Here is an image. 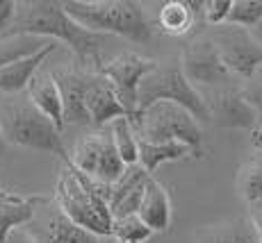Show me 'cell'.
Instances as JSON below:
<instances>
[{"mask_svg": "<svg viewBox=\"0 0 262 243\" xmlns=\"http://www.w3.org/2000/svg\"><path fill=\"white\" fill-rule=\"evenodd\" d=\"M3 37H39L67 43L73 53V66L98 73L107 59H103V48L110 34L87 30L64 9V3L48 0H23L16 5L14 21ZM0 37V39H3Z\"/></svg>", "mask_w": 262, "mask_h": 243, "instance_id": "obj_1", "label": "cell"}, {"mask_svg": "<svg viewBox=\"0 0 262 243\" xmlns=\"http://www.w3.org/2000/svg\"><path fill=\"white\" fill-rule=\"evenodd\" d=\"M64 9L87 30L110 37H123L133 43L148 45L155 39L158 23L133 0H69Z\"/></svg>", "mask_w": 262, "mask_h": 243, "instance_id": "obj_2", "label": "cell"}, {"mask_svg": "<svg viewBox=\"0 0 262 243\" xmlns=\"http://www.w3.org/2000/svg\"><path fill=\"white\" fill-rule=\"evenodd\" d=\"M0 130L9 145L57 155L62 164H71V153L64 145L62 130L34 107L28 93L0 98Z\"/></svg>", "mask_w": 262, "mask_h": 243, "instance_id": "obj_3", "label": "cell"}, {"mask_svg": "<svg viewBox=\"0 0 262 243\" xmlns=\"http://www.w3.org/2000/svg\"><path fill=\"white\" fill-rule=\"evenodd\" d=\"M53 200L75 225L84 227L100 239L112 236L114 216L105 198L98 193V184L71 164H62Z\"/></svg>", "mask_w": 262, "mask_h": 243, "instance_id": "obj_4", "label": "cell"}, {"mask_svg": "<svg viewBox=\"0 0 262 243\" xmlns=\"http://www.w3.org/2000/svg\"><path fill=\"white\" fill-rule=\"evenodd\" d=\"M133 130L139 141L148 143H185L194 150V157H203V130L201 123L185 107L173 103H155L148 109L137 111Z\"/></svg>", "mask_w": 262, "mask_h": 243, "instance_id": "obj_5", "label": "cell"}, {"mask_svg": "<svg viewBox=\"0 0 262 243\" xmlns=\"http://www.w3.org/2000/svg\"><path fill=\"white\" fill-rule=\"evenodd\" d=\"M155 103H173L180 105L194 116L199 123H210V111L205 98L194 84L185 78L180 68V59H164L150 70L139 84V105L137 111L148 109Z\"/></svg>", "mask_w": 262, "mask_h": 243, "instance_id": "obj_6", "label": "cell"}, {"mask_svg": "<svg viewBox=\"0 0 262 243\" xmlns=\"http://www.w3.org/2000/svg\"><path fill=\"white\" fill-rule=\"evenodd\" d=\"M71 166L100 184H114L128 168L114 145L112 130L107 128L94 130L75 143L71 150Z\"/></svg>", "mask_w": 262, "mask_h": 243, "instance_id": "obj_7", "label": "cell"}, {"mask_svg": "<svg viewBox=\"0 0 262 243\" xmlns=\"http://www.w3.org/2000/svg\"><path fill=\"white\" fill-rule=\"evenodd\" d=\"M180 68H183L185 78L191 84H201V87L221 89V87H233L235 78L224 64L219 50L212 43L208 32L194 34L189 41L183 43L180 48Z\"/></svg>", "mask_w": 262, "mask_h": 243, "instance_id": "obj_8", "label": "cell"}, {"mask_svg": "<svg viewBox=\"0 0 262 243\" xmlns=\"http://www.w3.org/2000/svg\"><path fill=\"white\" fill-rule=\"evenodd\" d=\"M208 34L235 78L249 80L255 70L262 68V43L249 28L224 23L210 28Z\"/></svg>", "mask_w": 262, "mask_h": 243, "instance_id": "obj_9", "label": "cell"}, {"mask_svg": "<svg viewBox=\"0 0 262 243\" xmlns=\"http://www.w3.org/2000/svg\"><path fill=\"white\" fill-rule=\"evenodd\" d=\"M155 66H158V59L142 57L137 53H121L114 59H107L103 64V68L98 70L117 91L121 105L128 111V118H133L137 114L139 84Z\"/></svg>", "mask_w": 262, "mask_h": 243, "instance_id": "obj_10", "label": "cell"}, {"mask_svg": "<svg viewBox=\"0 0 262 243\" xmlns=\"http://www.w3.org/2000/svg\"><path fill=\"white\" fill-rule=\"evenodd\" d=\"M23 234L30 243H100V236L75 225L53 198L39 207L32 223L23 227Z\"/></svg>", "mask_w": 262, "mask_h": 243, "instance_id": "obj_11", "label": "cell"}, {"mask_svg": "<svg viewBox=\"0 0 262 243\" xmlns=\"http://www.w3.org/2000/svg\"><path fill=\"white\" fill-rule=\"evenodd\" d=\"M210 123L224 130H255L260 114L242 93V87H221L203 93Z\"/></svg>", "mask_w": 262, "mask_h": 243, "instance_id": "obj_12", "label": "cell"}, {"mask_svg": "<svg viewBox=\"0 0 262 243\" xmlns=\"http://www.w3.org/2000/svg\"><path fill=\"white\" fill-rule=\"evenodd\" d=\"M153 175H148L139 164L128 166L125 173L119 177L114 184H98V193L105 198L110 211H112L114 218H123V216H133L139 211V205H142L146 184Z\"/></svg>", "mask_w": 262, "mask_h": 243, "instance_id": "obj_13", "label": "cell"}, {"mask_svg": "<svg viewBox=\"0 0 262 243\" xmlns=\"http://www.w3.org/2000/svg\"><path fill=\"white\" fill-rule=\"evenodd\" d=\"M55 80L62 91V103H64V123L67 125H89L87 114V91L92 87V80L96 70H87L80 66L69 68H55Z\"/></svg>", "mask_w": 262, "mask_h": 243, "instance_id": "obj_14", "label": "cell"}, {"mask_svg": "<svg viewBox=\"0 0 262 243\" xmlns=\"http://www.w3.org/2000/svg\"><path fill=\"white\" fill-rule=\"evenodd\" d=\"M87 114L94 130H103L119 118H128V111L121 105L114 87L100 73L94 75L92 87L87 91Z\"/></svg>", "mask_w": 262, "mask_h": 243, "instance_id": "obj_15", "label": "cell"}, {"mask_svg": "<svg viewBox=\"0 0 262 243\" xmlns=\"http://www.w3.org/2000/svg\"><path fill=\"white\" fill-rule=\"evenodd\" d=\"M48 200V196H21L5 191L0 193V243H9L12 232L25 227L37 216V209Z\"/></svg>", "mask_w": 262, "mask_h": 243, "instance_id": "obj_16", "label": "cell"}, {"mask_svg": "<svg viewBox=\"0 0 262 243\" xmlns=\"http://www.w3.org/2000/svg\"><path fill=\"white\" fill-rule=\"evenodd\" d=\"M28 98L32 100V105L41 111L43 116H48L59 130L67 128L64 123V103H62V91H59V84L55 80L53 70L41 68L37 75L32 78L28 87Z\"/></svg>", "mask_w": 262, "mask_h": 243, "instance_id": "obj_17", "label": "cell"}, {"mask_svg": "<svg viewBox=\"0 0 262 243\" xmlns=\"http://www.w3.org/2000/svg\"><path fill=\"white\" fill-rule=\"evenodd\" d=\"M194 243H262L260 227L251 216H239L216 225L199 227Z\"/></svg>", "mask_w": 262, "mask_h": 243, "instance_id": "obj_18", "label": "cell"}, {"mask_svg": "<svg viewBox=\"0 0 262 243\" xmlns=\"http://www.w3.org/2000/svg\"><path fill=\"white\" fill-rule=\"evenodd\" d=\"M203 5L191 0H167L155 21L158 30L169 37H185L199 25V18H203Z\"/></svg>", "mask_w": 262, "mask_h": 243, "instance_id": "obj_19", "label": "cell"}, {"mask_svg": "<svg viewBox=\"0 0 262 243\" xmlns=\"http://www.w3.org/2000/svg\"><path fill=\"white\" fill-rule=\"evenodd\" d=\"M57 45H59L57 41H53L43 50H39L37 55H32V57H25L21 62H14V64H9V66L0 68V93L3 95H18L21 91H28L32 78L41 70L46 57L57 50Z\"/></svg>", "mask_w": 262, "mask_h": 243, "instance_id": "obj_20", "label": "cell"}, {"mask_svg": "<svg viewBox=\"0 0 262 243\" xmlns=\"http://www.w3.org/2000/svg\"><path fill=\"white\" fill-rule=\"evenodd\" d=\"M171 198L169 191L164 189L162 182H158L155 177H150L146 184L142 205H139L137 216L142 218L146 225L153 232H167L171 225Z\"/></svg>", "mask_w": 262, "mask_h": 243, "instance_id": "obj_21", "label": "cell"}, {"mask_svg": "<svg viewBox=\"0 0 262 243\" xmlns=\"http://www.w3.org/2000/svg\"><path fill=\"white\" fill-rule=\"evenodd\" d=\"M194 157V150L185 143H148V141H139V166L146 171L148 175H153L158 171L160 164L167 161H180Z\"/></svg>", "mask_w": 262, "mask_h": 243, "instance_id": "obj_22", "label": "cell"}, {"mask_svg": "<svg viewBox=\"0 0 262 243\" xmlns=\"http://www.w3.org/2000/svg\"><path fill=\"white\" fill-rule=\"evenodd\" d=\"M237 191L249 205L262 200V148L237 168Z\"/></svg>", "mask_w": 262, "mask_h": 243, "instance_id": "obj_23", "label": "cell"}, {"mask_svg": "<svg viewBox=\"0 0 262 243\" xmlns=\"http://www.w3.org/2000/svg\"><path fill=\"white\" fill-rule=\"evenodd\" d=\"M53 43V39L39 37H3L0 39V68L9 66L14 62H21L25 57H32L39 50Z\"/></svg>", "mask_w": 262, "mask_h": 243, "instance_id": "obj_24", "label": "cell"}, {"mask_svg": "<svg viewBox=\"0 0 262 243\" xmlns=\"http://www.w3.org/2000/svg\"><path fill=\"white\" fill-rule=\"evenodd\" d=\"M114 136V145L119 150V157L123 159L125 166L139 164V139L133 130V123L128 118H119L110 125Z\"/></svg>", "mask_w": 262, "mask_h": 243, "instance_id": "obj_25", "label": "cell"}, {"mask_svg": "<svg viewBox=\"0 0 262 243\" xmlns=\"http://www.w3.org/2000/svg\"><path fill=\"white\" fill-rule=\"evenodd\" d=\"M153 234L155 232L137 214L114 218L112 223V239H117L121 243H146Z\"/></svg>", "mask_w": 262, "mask_h": 243, "instance_id": "obj_26", "label": "cell"}, {"mask_svg": "<svg viewBox=\"0 0 262 243\" xmlns=\"http://www.w3.org/2000/svg\"><path fill=\"white\" fill-rule=\"evenodd\" d=\"M262 21V0H235L228 23L253 30Z\"/></svg>", "mask_w": 262, "mask_h": 243, "instance_id": "obj_27", "label": "cell"}, {"mask_svg": "<svg viewBox=\"0 0 262 243\" xmlns=\"http://www.w3.org/2000/svg\"><path fill=\"white\" fill-rule=\"evenodd\" d=\"M233 3L235 0H208L203 5V23L210 28L228 23V16L233 12Z\"/></svg>", "mask_w": 262, "mask_h": 243, "instance_id": "obj_28", "label": "cell"}, {"mask_svg": "<svg viewBox=\"0 0 262 243\" xmlns=\"http://www.w3.org/2000/svg\"><path fill=\"white\" fill-rule=\"evenodd\" d=\"M242 93H244L246 100L258 109V114L262 118V68L255 70L249 80H244V84H242Z\"/></svg>", "mask_w": 262, "mask_h": 243, "instance_id": "obj_29", "label": "cell"}, {"mask_svg": "<svg viewBox=\"0 0 262 243\" xmlns=\"http://www.w3.org/2000/svg\"><path fill=\"white\" fill-rule=\"evenodd\" d=\"M16 5L14 0H0V37L7 32V28L14 21V14H16Z\"/></svg>", "mask_w": 262, "mask_h": 243, "instance_id": "obj_30", "label": "cell"}, {"mask_svg": "<svg viewBox=\"0 0 262 243\" xmlns=\"http://www.w3.org/2000/svg\"><path fill=\"white\" fill-rule=\"evenodd\" d=\"M249 207H251V218H253L255 225L262 230V200L253 202V205H249Z\"/></svg>", "mask_w": 262, "mask_h": 243, "instance_id": "obj_31", "label": "cell"}, {"mask_svg": "<svg viewBox=\"0 0 262 243\" xmlns=\"http://www.w3.org/2000/svg\"><path fill=\"white\" fill-rule=\"evenodd\" d=\"M251 143H253L255 148H262V118H260L258 128L253 130V136H251Z\"/></svg>", "mask_w": 262, "mask_h": 243, "instance_id": "obj_32", "label": "cell"}, {"mask_svg": "<svg viewBox=\"0 0 262 243\" xmlns=\"http://www.w3.org/2000/svg\"><path fill=\"white\" fill-rule=\"evenodd\" d=\"M7 141H5V136H3V130H0V164L5 161V155H7Z\"/></svg>", "mask_w": 262, "mask_h": 243, "instance_id": "obj_33", "label": "cell"}, {"mask_svg": "<svg viewBox=\"0 0 262 243\" xmlns=\"http://www.w3.org/2000/svg\"><path fill=\"white\" fill-rule=\"evenodd\" d=\"M251 32H253V34H255V39H258V41L262 43V21H260L258 25H255V28L251 30Z\"/></svg>", "mask_w": 262, "mask_h": 243, "instance_id": "obj_34", "label": "cell"}, {"mask_svg": "<svg viewBox=\"0 0 262 243\" xmlns=\"http://www.w3.org/2000/svg\"><path fill=\"white\" fill-rule=\"evenodd\" d=\"M9 243H30V239L23 234V239H21V241H14V239H9Z\"/></svg>", "mask_w": 262, "mask_h": 243, "instance_id": "obj_35", "label": "cell"}, {"mask_svg": "<svg viewBox=\"0 0 262 243\" xmlns=\"http://www.w3.org/2000/svg\"><path fill=\"white\" fill-rule=\"evenodd\" d=\"M107 243H121V241H117V239H112V236H107Z\"/></svg>", "mask_w": 262, "mask_h": 243, "instance_id": "obj_36", "label": "cell"}, {"mask_svg": "<svg viewBox=\"0 0 262 243\" xmlns=\"http://www.w3.org/2000/svg\"><path fill=\"white\" fill-rule=\"evenodd\" d=\"M0 193H5V189H3V186H0Z\"/></svg>", "mask_w": 262, "mask_h": 243, "instance_id": "obj_37", "label": "cell"}, {"mask_svg": "<svg viewBox=\"0 0 262 243\" xmlns=\"http://www.w3.org/2000/svg\"><path fill=\"white\" fill-rule=\"evenodd\" d=\"M260 239H262V230H260Z\"/></svg>", "mask_w": 262, "mask_h": 243, "instance_id": "obj_38", "label": "cell"}]
</instances>
